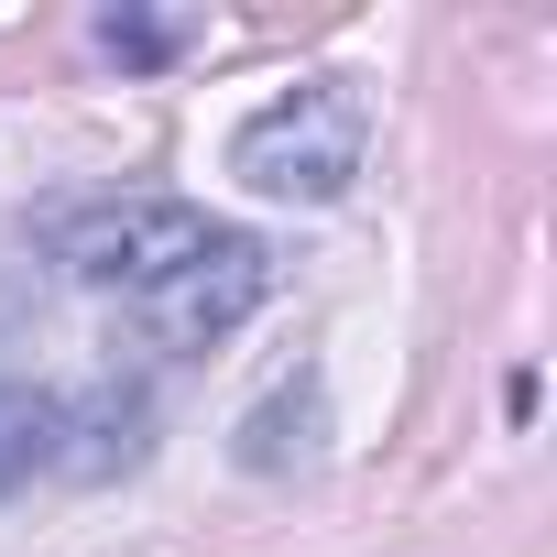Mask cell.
Here are the masks:
<instances>
[{
    "instance_id": "1",
    "label": "cell",
    "mask_w": 557,
    "mask_h": 557,
    "mask_svg": "<svg viewBox=\"0 0 557 557\" xmlns=\"http://www.w3.org/2000/svg\"><path fill=\"white\" fill-rule=\"evenodd\" d=\"M361 153H372V99H361L350 77H307V88L262 99V110L230 132V175H240L251 197H285V208L350 197Z\"/></svg>"
},
{
    "instance_id": "2",
    "label": "cell",
    "mask_w": 557,
    "mask_h": 557,
    "mask_svg": "<svg viewBox=\"0 0 557 557\" xmlns=\"http://www.w3.org/2000/svg\"><path fill=\"white\" fill-rule=\"evenodd\" d=\"M219 240L208 208L186 197H99V208H66L55 219V262L77 285H110V296H153L175 262H197Z\"/></svg>"
},
{
    "instance_id": "3",
    "label": "cell",
    "mask_w": 557,
    "mask_h": 557,
    "mask_svg": "<svg viewBox=\"0 0 557 557\" xmlns=\"http://www.w3.org/2000/svg\"><path fill=\"white\" fill-rule=\"evenodd\" d=\"M262 296H273V251H262L251 230H219L197 262H175L164 285H153V296H132V307H143L153 350H208V339H230Z\"/></svg>"
},
{
    "instance_id": "4",
    "label": "cell",
    "mask_w": 557,
    "mask_h": 557,
    "mask_svg": "<svg viewBox=\"0 0 557 557\" xmlns=\"http://www.w3.org/2000/svg\"><path fill=\"white\" fill-rule=\"evenodd\" d=\"M143 448H153V394L143 383H99L88 405H55V470L66 481L143 470Z\"/></svg>"
},
{
    "instance_id": "5",
    "label": "cell",
    "mask_w": 557,
    "mask_h": 557,
    "mask_svg": "<svg viewBox=\"0 0 557 557\" xmlns=\"http://www.w3.org/2000/svg\"><path fill=\"white\" fill-rule=\"evenodd\" d=\"M230 459L262 470V481H273V470H318V459H329V383H318V372L273 383V394L230 426Z\"/></svg>"
},
{
    "instance_id": "6",
    "label": "cell",
    "mask_w": 557,
    "mask_h": 557,
    "mask_svg": "<svg viewBox=\"0 0 557 557\" xmlns=\"http://www.w3.org/2000/svg\"><path fill=\"white\" fill-rule=\"evenodd\" d=\"M34 470H55V405L23 394V383H0V503H12Z\"/></svg>"
},
{
    "instance_id": "7",
    "label": "cell",
    "mask_w": 557,
    "mask_h": 557,
    "mask_svg": "<svg viewBox=\"0 0 557 557\" xmlns=\"http://www.w3.org/2000/svg\"><path fill=\"white\" fill-rule=\"evenodd\" d=\"M99 45L121 66H175L186 55V23H153V12H99Z\"/></svg>"
}]
</instances>
